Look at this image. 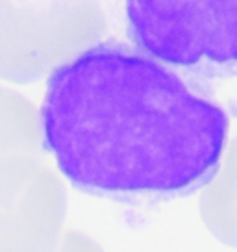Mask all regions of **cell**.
<instances>
[{
    "mask_svg": "<svg viewBox=\"0 0 237 252\" xmlns=\"http://www.w3.org/2000/svg\"><path fill=\"white\" fill-rule=\"evenodd\" d=\"M102 32L100 13L86 4L43 11L0 4V78L32 82L52 74L87 50Z\"/></svg>",
    "mask_w": 237,
    "mask_h": 252,
    "instance_id": "cell-3",
    "label": "cell"
},
{
    "mask_svg": "<svg viewBox=\"0 0 237 252\" xmlns=\"http://www.w3.org/2000/svg\"><path fill=\"white\" fill-rule=\"evenodd\" d=\"M56 252H104L102 247L93 237L82 232H67L61 236L59 247Z\"/></svg>",
    "mask_w": 237,
    "mask_h": 252,
    "instance_id": "cell-7",
    "label": "cell"
},
{
    "mask_svg": "<svg viewBox=\"0 0 237 252\" xmlns=\"http://www.w3.org/2000/svg\"><path fill=\"white\" fill-rule=\"evenodd\" d=\"M200 217L219 241L237 249V137L200 195Z\"/></svg>",
    "mask_w": 237,
    "mask_h": 252,
    "instance_id": "cell-6",
    "label": "cell"
},
{
    "mask_svg": "<svg viewBox=\"0 0 237 252\" xmlns=\"http://www.w3.org/2000/svg\"><path fill=\"white\" fill-rule=\"evenodd\" d=\"M41 119L21 94L0 87V200L17 195L41 165Z\"/></svg>",
    "mask_w": 237,
    "mask_h": 252,
    "instance_id": "cell-5",
    "label": "cell"
},
{
    "mask_svg": "<svg viewBox=\"0 0 237 252\" xmlns=\"http://www.w3.org/2000/svg\"><path fill=\"white\" fill-rule=\"evenodd\" d=\"M41 130L74 188L106 197H174L219 171L228 117L171 67L106 41L50 74Z\"/></svg>",
    "mask_w": 237,
    "mask_h": 252,
    "instance_id": "cell-1",
    "label": "cell"
},
{
    "mask_svg": "<svg viewBox=\"0 0 237 252\" xmlns=\"http://www.w3.org/2000/svg\"><path fill=\"white\" fill-rule=\"evenodd\" d=\"M135 47L198 76L237 74V0H126Z\"/></svg>",
    "mask_w": 237,
    "mask_h": 252,
    "instance_id": "cell-2",
    "label": "cell"
},
{
    "mask_svg": "<svg viewBox=\"0 0 237 252\" xmlns=\"http://www.w3.org/2000/svg\"><path fill=\"white\" fill-rule=\"evenodd\" d=\"M65 208L59 178L39 165L17 195L0 200V252H56Z\"/></svg>",
    "mask_w": 237,
    "mask_h": 252,
    "instance_id": "cell-4",
    "label": "cell"
}]
</instances>
